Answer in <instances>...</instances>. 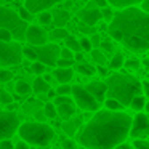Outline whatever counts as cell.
Here are the masks:
<instances>
[{
    "label": "cell",
    "mask_w": 149,
    "mask_h": 149,
    "mask_svg": "<svg viewBox=\"0 0 149 149\" xmlns=\"http://www.w3.org/2000/svg\"><path fill=\"white\" fill-rule=\"evenodd\" d=\"M132 117L122 111H98L79 130L77 139L87 149H114L128 136Z\"/></svg>",
    "instance_id": "cell-1"
},
{
    "label": "cell",
    "mask_w": 149,
    "mask_h": 149,
    "mask_svg": "<svg viewBox=\"0 0 149 149\" xmlns=\"http://www.w3.org/2000/svg\"><path fill=\"white\" fill-rule=\"evenodd\" d=\"M109 29L120 34V43L133 53H146L149 50V15L138 7L123 8L114 13Z\"/></svg>",
    "instance_id": "cell-2"
},
{
    "label": "cell",
    "mask_w": 149,
    "mask_h": 149,
    "mask_svg": "<svg viewBox=\"0 0 149 149\" xmlns=\"http://www.w3.org/2000/svg\"><path fill=\"white\" fill-rule=\"evenodd\" d=\"M104 84L107 87L106 98H112V100L119 101L123 107L128 106L133 96L143 93L141 82L128 74H112L111 77H107Z\"/></svg>",
    "instance_id": "cell-3"
},
{
    "label": "cell",
    "mask_w": 149,
    "mask_h": 149,
    "mask_svg": "<svg viewBox=\"0 0 149 149\" xmlns=\"http://www.w3.org/2000/svg\"><path fill=\"white\" fill-rule=\"evenodd\" d=\"M18 135H19L21 141L26 144H34L39 148H45L55 138V132L50 125L42 122H24L19 123L18 127Z\"/></svg>",
    "instance_id": "cell-4"
},
{
    "label": "cell",
    "mask_w": 149,
    "mask_h": 149,
    "mask_svg": "<svg viewBox=\"0 0 149 149\" xmlns=\"http://www.w3.org/2000/svg\"><path fill=\"white\" fill-rule=\"evenodd\" d=\"M27 24L29 23L21 19L16 11L0 5V29H7L15 40H24Z\"/></svg>",
    "instance_id": "cell-5"
},
{
    "label": "cell",
    "mask_w": 149,
    "mask_h": 149,
    "mask_svg": "<svg viewBox=\"0 0 149 149\" xmlns=\"http://www.w3.org/2000/svg\"><path fill=\"white\" fill-rule=\"evenodd\" d=\"M21 61H23V48L19 43L0 40V66L10 68L21 64Z\"/></svg>",
    "instance_id": "cell-6"
},
{
    "label": "cell",
    "mask_w": 149,
    "mask_h": 149,
    "mask_svg": "<svg viewBox=\"0 0 149 149\" xmlns=\"http://www.w3.org/2000/svg\"><path fill=\"white\" fill-rule=\"evenodd\" d=\"M71 95H72V101L80 109L88 111V112H95V111L100 109V103L82 85H71Z\"/></svg>",
    "instance_id": "cell-7"
},
{
    "label": "cell",
    "mask_w": 149,
    "mask_h": 149,
    "mask_svg": "<svg viewBox=\"0 0 149 149\" xmlns=\"http://www.w3.org/2000/svg\"><path fill=\"white\" fill-rule=\"evenodd\" d=\"M21 120L16 112L0 111V139H8L16 133Z\"/></svg>",
    "instance_id": "cell-8"
},
{
    "label": "cell",
    "mask_w": 149,
    "mask_h": 149,
    "mask_svg": "<svg viewBox=\"0 0 149 149\" xmlns=\"http://www.w3.org/2000/svg\"><path fill=\"white\" fill-rule=\"evenodd\" d=\"M34 52H36L37 61L43 63L47 68H55L56 66V59L59 58V47L56 43H43L39 47H32Z\"/></svg>",
    "instance_id": "cell-9"
},
{
    "label": "cell",
    "mask_w": 149,
    "mask_h": 149,
    "mask_svg": "<svg viewBox=\"0 0 149 149\" xmlns=\"http://www.w3.org/2000/svg\"><path fill=\"white\" fill-rule=\"evenodd\" d=\"M149 135V117L144 112H138L132 119L128 130V136L135 139H146Z\"/></svg>",
    "instance_id": "cell-10"
},
{
    "label": "cell",
    "mask_w": 149,
    "mask_h": 149,
    "mask_svg": "<svg viewBox=\"0 0 149 149\" xmlns=\"http://www.w3.org/2000/svg\"><path fill=\"white\" fill-rule=\"evenodd\" d=\"M24 40L31 43V47H39L47 43L48 40V34L43 27L36 26V24H27L26 34H24Z\"/></svg>",
    "instance_id": "cell-11"
},
{
    "label": "cell",
    "mask_w": 149,
    "mask_h": 149,
    "mask_svg": "<svg viewBox=\"0 0 149 149\" xmlns=\"http://www.w3.org/2000/svg\"><path fill=\"white\" fill-rule=\"evenodd\" d=\"M77 18L80 23L87 24V26H96L98 21H101V10L98 7H87L77 11Z\"/></svg>",
    "instance_id": "cell-12"
},
{
    "label": "cell",
    "mask_w": 149,
    "mask_h": 149,
    "mask_svg": "<svg viewBox=\"0 0 149 149\" xmlns=\"http://www.w3.org/2000/svg\"><path fill=\"white\" fill-rule=\"evenodd\" d=\"M61 2H64V0H26L24 7L32 15H37L40 11H47L48 8L55 7L56 3H61Z\"/></svg>",
    "instance_id": "cell-13"
},
{
    "label": "cell",
    "mask_w": 149,
    "mask_h": 149,
    "mask_svg": "<svg viewBox=\"0 0 149 149\" xmlns=\"http://www.w3.org/2000/svg\"><path fill=\"white\" fill-rule=\"evenodd\" d=\"M85 90H87L88 93H90L91 96L98 101V103H101V101L106 100V90H107V87H106V84H104V82L93 80V82H90V84L85 85Z\"/></svg>",
    "instance_id": "cell-14"
},
{
    "label": "cell",
    "mask_w": 149,
    "mask_h": 149,
    "mask_svg": "<svg viewBox=\"0 0 149 149\" xmlns=\"http://www.w3.org/2000/svg\"><path fill=\"white\" fill-rule=\"evenodd\" d=\"M53 79L59 84H69L74 77V71L71 68H56L55 71L52 72Z\"/></svg>",
    "instance_id": "cell-15"
},
{
    "label": "cell",
    "mask_w": 149,
    "mask_h": 149,
    "mask_svg": "<svg viewBox=\"0 0 149 149\" xmlns=\"http://www.w3.org/2000/svg\"><path fill=\"white\" fill-rule=\"evenodd\" d=\"M69 19H71V15H69L68 10L59 8V10H55L52 13V23L55 24L56 27H64L66 24L69 23Z\"/></svg>",
    "instance_id": "cell-16"
},
{
    "label": "cell",
    "mask_w": 149,
    "mask_h": 149,
    "mask_svg": "<svg viewBox=\"0 0 149 149\" xmlns=\"http://www.w3.org/2000/svg\"><path fill=\"white\" fill-rule=\"evenodd\" d=\"M56 114H58L61 119L68 120L72 119L75 114V106H74V101L72 103H61V104H56Z\"/></svg>",
    "instance_id": "cell-17"
},
{
    "label": "cell",
    "mask_w": 149,
    "mask_h": 149,
    "mask_svg": "<svg viewBox=\"0 0 149 149\" xmlns=\"http://www.w3.org/2000/svg\"><path fill=\"white\" fill-rule=\"evenodd\" d=\"M107 3H111V7H116V8H128V7H136L143 2V0H106Z\"/></svg>",
    "instance_id": "cell-18"
},
{
    "label": "cell",
    "mask_w": 149,
    "mask_h": 149,
    "mask_svg": "<svg viewBox=\"0 0 149 149\" xmlns=\"http://www.w3.org/2000/svg\"><path fill=\"white\" fill-rule=\"evenodd\" d=\"M128 106L132 107L133 111H138V112H141V111L146 107V96H144L143 93H139V95H136V96H133Z\"/></svg>",
    "instance_id": "cell-19"
},
{
    "label": "cell",
    "mask_w": 149,
    "mask_h": 149,
    "mask_svg": "<svg viewBox=\"0 0 149 149\" xmlns=\"http://www.w3.org/2000/svg\"><path fill=\"white\" fill-rule=\"evenodd\" d=\"M31 88H32L34 93H37V95L47 93V91L50 90V84H47V82L43 80V77H37L36 80H34V85H31Z\"/></svg>",
    "instance_id": "cell-20"
},
{
    "label": "cell",
    "mask_w": 149,
    "mask_h": 149,
    "mask_svg": "<svg viewBox=\"0 0 149 149\" xmlns=\"http://www.w3.org/2000/svg\"><path fill=\"white\" fill-rule=\"evenodd\" d=\"M68 36H69V32H68L66 27H55V29L48 34V39L53 40V42H59V40H64Z\"/></svg>",
    "instance_id": "cell-21"
},
{
    "label": "cell",
    "mask_w": 149,
    "mask_h": 149,
    "mask_svg": "<svg viewBox=\"0 0 149 149\" xmlns=\"http://www.w3.org/2000/svg\"><path fill=\"white\" fill-rule=\"evenodd\" d=\"M77 72L79 74H82V75H87V77H91V75H95L96 74V68L95 66H91V64H88V63H79L77 64Z\"/></svg>",
    "instance_id": "cell-22"
},
{
    "label": "cell",
    "mask_w": 149,
    "mask_h": 149,
    "mask_svg": "<svg viewBox=\"0 0 149 149\" xmlns=\"http://www.w3.org/2000/svg\"><path fill=\"white\" fill-rule=\"evenodd\" d=\"M15 91H16L19 96H26V95H29L31 91H32V88H31V85L27 84L26 80H18L16 84H15Z\"/></svg>",
    "instance_id": "cell-23"
},
{
    "label": "cell",
    "mask_w": 149,
    "mask_h": 149,
    "mask_svg": "<svg viewBox=\"0 0 149 149\" xmlns=\"http://www.w3.org/2000/svg\"><path fill=\"white\" fill-rule=\"evenodd\" d=\"M80 120L82 119H75V120H71V119H68L64 123H63V128L66 130V133H68L69 136H72L75 133V130L80 127Z\"/></svg>",
    "instance_id": "cell-24"
},
{
    "label": "cell",
    "mask_w": 149,
    "mask_h": 149,
    "mask_svg": "<svg viewBox=\"0 0 149 149\" xmlns=\"http://www.w3.org/2000/svg\"><path fill=\"white\" fill-rule=\"evenodd\" d=\"M90 55H91V59H93V61L96 63L98 66L106 64V56H104V52H103V50L91 48V50H90Z\"/></svg>",
    "instance_id": "cell-25"
},
{
    "label": "cell",
    "mask_w": 149,
    "mask_h": 149,
    "mask_svg": "<svg viewBox=\"0 0 149 149\" xmlns=\"http://www.w3.org/2000/svg\"><path fill=\"white\" fill-rule=\"evenodd\" d=\"M64 43H66V48H69L72 53L82 52V50H80V45H79V39H75L74 36H68V37L64 39Z\"/></svg>",
    "instance_id": "cell-26"
},
{
    "label": "cell",
    "mask_w": 149,
    "mask_h": 149,
    "mask_svg": "<svg viewBox=\"0 0 149 149\" xmlns=\"http://www.w3.org/2000/svg\"><path fill=\"white\" fill-rule=\"evenodd\" d=\"M122 66H123V55L120 52L114 53V56L111 58V61H109V68L111 69H120Z\"/></svg>",
    "instance_id": "cell-27"
},
{
    "label": "cell",
    "mask_w": 149,
    "mask_h": 149,
    "mask_svg": "<svg viewBox=\"0 0 149 149\" xmlns=\"http://www.w3.org/2000/svg\"><path fill=\"white\" fill-rule=\"evenodd\" d=\"M43 114H45V117H48V119H56V117H58V114H56V106L53 103H48V101H47V103L43 104Z\"/></svg>",
    "instance_id": "cell-28"
},
{
    "label": "cell",
    "mask_w": 149,
    "mask_h": 149,
    "mask_svg": "<svg viewBox=\"0 0 149 149\" xmlns=\"http://www.w3.org/2000/svg\"><path fill=\"white\" fill-rule=\"evenodd\" d=\"M104 107H106L107 111H122L123 106L119 103V101L112 100V98H106L104 100Z\"/></svg>",
    "instance_id": "cell-29"
},
{
    "label": "cell",
    "mask_w": 149,
    "mask_h": 149,
    "mask_svg": "<svg viewBox=\"0 0 149 149\" xmlns=\"http://www.w3.org/2000/svg\"><path fill=\"white\" fill-rule=\"evenodd\" d=\"M31 71H32L34 74H37V75H42V74H45V72H47V66L43 64V63H40V61H32Z\"/></svg>",
    "instance_id": "cell-30"
},
{
    "label": "cell",
    "mask_w": 149,
    "mask_h": 149,
    "mask_svg": "<svg viewBox=\"0 0 149 149\" xmlns=\"http://www.w3.org/2000/svg\"><path fill=\"white\" fill-rule=\"evenodd\" d=\"M18 16H19L23 21H26V23H31V21L34 19V15L31 13V11L27 10L26 7H21V8H19V11H18Z\"/></svg>",
    "instance_id": "cell-31"
},
{
    "label": "cell",
    "mask_w": 149,
    "mask_h": 149,
    "mask_svg": "<svg viewBox=\"0 0 149 149\" xmlns=\"http://www.w3.org/2000/svg\"><path fill=\"white\" fill-rule=\"evenodd\" d=\"M123 66H125L127 69H132V71H136V69H139V66H141V61L136 58H130V59H123Z\"/></svg>",
    "instance_id": "cell-32"
},
{
    "label": "cell",
    "mask_w": 149,
    "mask_h": 149,
    "mask_svg": "<svg viewBox=\"0 0 149 149\" xmlns=\"http://www.w3.org/2000/svg\"><path fill=\"white\" fill-rule=\"evenodd\" d=\"M11 79H13V72H11L10 69H7V68L0 69V84H7Z\"/></svg>",
    "instance_id": "cell-33"
},
{
    "label": "cell",
    "mask_w": 149,
    "mask_h": 149,
    "mask_svg": "<svg viewBox=\"0 0 149 149\" xmlns=\"http://www.w3.org/2000/svg\"><path fill=\"white\" fill-rule=\"evenodd\" d=\"M39 15V23L42 24V26H48V24H52V13H48V11H40Z\"/></svg>",
    "instance_id": "cell-34"
},
{
    "label": "cell",
    "mask_w": 149,
    "mask_h": 149,
    "mask_svg": "<svg viewBox=\"0 0 149 149\" xmlns=\"http://www.w3.org/2000/svg\"><path fill=\"white\" fill-rule=\"evenodd\" d=\"M23 58L29 59V61H37L36 52H34L32 47H24V48H23Z\"/></svg>",
    "instance_id": "cell-35"
},
{
    "label": "cell",
    "mask_w": 149,
    "mask_h": 149,
    "mask_svg": "<svg viewBox=\"0 0 149 149\" xmlns=\"http://www.w3.org/2000/svg\"><path fill=\"white\" fill-rule=\"evenodd\" d=\"M77 29L80 31V34H84V36H91V34L96 32V31H95V26H87V24H84V23L79 24Z\"/></svg>",
    "instance_id": "cell-36"
},
{
    "label": "cell",
    "mask_w": 149,
    "mask_h": 149,
    "mask_svg": "<svg viewBox=\"0 0 149 149\" xmlns=\"http://www.w3.org/2000/svg\"><path fill=\"white\" fill-rule=\"evenodd\" d=\"M100 47H101V50H103L104 53H111V52H114V43L111 42V39H106V40L101 39Z\"/></svg>",
    "instance_id": "cell-37"
},
{
    "label": "cell",
    "mask_w": 149,
    "mask_h": 149,
    "mask_svg": "<svg viewBox=\"0 0 149 149\" xmlns=\"http://www.w3.org/2000/svg\"><path fill=\"white\" fill-rule=\"evenodd\" d=\"M13 103V96H11L8 91L5 90H0V104H3V106H7V104Z\"/></svg>",
    "instance_id": "cell-38"
},
{
    "label": "cell",
    "mask_w": 149,
    "mask_h": 149,
    "mask_svg": "<svg viewBox=\"0 0 149 149\" xmlns=\"http://www.w3.org/2000/svg\"><path fill=\"white\" fill-rule=\"evenodd\" d=\"M56 95H63V96H69L71 95V85L68 84H59V87L56 88Z\"/></svg>",
    "instance_id": "cell-39"
},
{
    "label": "cell",
    "mask_w": 149,
    "mask_h": 149,
    "mask_svg": "<svg viewBox=\"0 0 149 149\" xmlns=\"http://www.w3.org/2000/svg\"><path fill=\"white\" fill-rule=\"evenodd\" d=\"M79 45H80V50H84V52H90L91 50V43H90V40H88L87 36L79 39Z\"/></svg>",
    "instance_id": "cell-40"
},
{
    "label": "cell",
    "mask_w": 149,
    "mask_h": 149,
    "mask_svg": "<svg viewBox=\"0 0 149 149\" xmlns=\"http://www.w3.org/2000/svg\"><path fill=\"white\" fill-rule=\"evenodd\" d=\"M133 148L135 149H149L148 139H135L133 141Z\"/></svg>",
    "instance_id": "cell-41"
},
{
    "label": "cell",
    "mask_w": 149,
    "mask_h": 149,
    "mask_svg": "<svg viewBox=\"0 0 149 149\" xmlns=\"http://www.w3.org/2000/svg\"><path fill=\"white\" fill-rule=\"evenodd\" d=\"M72 64H74V59H64V58L56 59V66L58 68H71Z\"/></svg>",
    "instance_id": "cell-42"
},
{
    "label": "cell",
    "mask_w": 149,
    "mask_h": 149,
    "mask_svg": "<svg viewBox=\"0 0 149 149\" xmlns=\"http://www.w3.org/2000/svg\"><path fill=\"white\" fill-rule=\"evenodd\" d=\"M112 16H114V11L111 10V8H107V7L101 8V18H103V19L111 21V19H112Z\"/></svg>",
    "instance_id": "cell-43"
},
{
    "label": "cell",
    "mask_w": 149,
    "mask_h": 149,
    "mask_svg": "<svg viewBox=\"0 0 149 149\" xmlns=\"http://www.w3.org/2000/svg\"><path fill=\"white\" fill-rule=\"evenodd\" d=\"M88 40H90V43H91V48H98V47H100V42H101V36L95 32V34H91V36H90V39H88Z\"/></svg>",
    "instance_id": "cell-44"
},
{
    "label": "cell",
    "mask_w": 149,
    "mask_h": 149,
    "mask_svg": "<svg viewBox=\"0 0 149 149\" xmlns=\"http://www.w3.org/2000/svg\"><path fill=\"white\" fill-rule=\"evenodd\" d=\"M59 58H64V59H74V53L71 52L69 48H61L59 50Z\"/></svg>",
    "instance_id": "cell-45"
},
{
    "label": "cell",
    "mask_w": 149,
    "mask_h": 149,
    "mask_svg": "<svg viewBox=\"0 0 149 149\" xmlns=\"http://www.w3.org/2000/svg\"><path fill=\"white\" fill-rule=\"evenodd\" d=\"M11 34L8 32L7 29H0V40H3V42H11Z\"/></svg>",
    "instance_id": "cell-46"
},
{
    "label": "cell",
    "mask_w": 149,
    "mask_h": 149,
    "mask_svg": "<svg viewBox=\"0 0 149 149\" xmlns=\"http://www.w3.org/2000/svg\"><path fill=\"white\" fill-rule=\"evenodd\" d=\"M0 149H13V143L11 139H0Z\"/></svg>",
    "instance_id": "cell-47"
},
{
    "label": "cell",
    "mask_w": 149,
    "mask_h": 149,
    "mask_svg": "<svg viewBox=\"0 0 149 149\" xmlns=\"http://www.w3.org/2000/svg\"><path fill=\"white\" fill-rule=\"evenodd\" d=\"M77 146H75V143L72 141V139H63V149H75Z\"/></svg>",
    "instance_id": "cell-48"
},
{
    "label": "cell",
    "mask_w": 149,
    "mask_h": 149,
    "mask_svg": "<svg viewBox=\"0 0 149 149\" xmlns=\"http://www.w3.org/2000/svg\"><path fill=\"white\" fill-rule=\"evenodd\" d=\"M141 91H143V95H144V96H148V93H149V84H148V80H143L141 82Z\"/></svg>",
    "instance_id": "cell-49"
},
{
    "label": "cell",
    "mask_w": 149,
    "mask_h": 149,
    "mask_svg": "<svg viewBox=\"0 0 149 149\" xmlns=\"http://www.w3.org/2000/svg\"><path fill=\"white\" fill-rule=\"evenodd\" d=\"M93 3H95V7H98V8L107 7V2H106V0H93Z\"/></svg>",
    "instance_id": "cell-50"
},
{
    "label": "cell",
    "mask_w": 149,
    "mask_h": 149,
    "mask_svg": "<svg viewBox=\"0 0 149 149\" xmlns=\"http://www.w3.org/2000/svg\"><path fill=\"white\" fill-rule=\"evenodd\" d=\"M13 148H15V149H31V148H29V144H26L24 141H19L16 146H13Z\"/></svg>",
    "instance_id": "cell-51"
},
{
    "label": "cell",
    "mask_w": 149,
    "mask_h": 149,
    "mask_svg": "<svg viewBox=\"0 0 149 149\" xmlns=\"http://www.w3.org/2000/svg\"><path fill=\"white\" fill-rule=\"evenodd\" d=\"M74 61H79V63H82V61H84V53H82V52L74 53Z\"/></svg>",
    "instance_id": "cell-52"
},
{
    "label": "cell",
    "mask_w": 149,
    "mask_h": 149,
    "mask_svg": "<svg viewBox=\"0 0 149 149\" xmlns=\"http://www.w3.org/2000/svg\"><path fill=\"white\" fill-rule=\"evenodd\" d=\"M141 10L148 13V10H149V0H143V2H141Z\"/></svg>",
    "instance_id": "cell-53"
},
{
    "label": "cell",
    "mask_w": 149,
    "mask_h": 149,
    "mask_svg": "<svg viewBox=\"0 0 149 149\" xmlns=\"http://www.w3.org/2000/svg\"><path fill=\"white\" fill-rule=\"evenodd\" d=\"M114 149H132V146H130V144H125V143H120V144H117Z\"/></svg>",
    "instance_id": "cell-54"
},
{
    "label": "cell",
    "mask_w": 149,
    "mask_h": 149,
    "mask_svg": "<svg viewBox=\"0 0 149 149\" xmlns=\"http://www.w3.org/2000/svg\"><path fill=\"white\" fill-rule=\"evenodd\" d=\"M43 80H45L47 84H52V82L55 80V79H53V75H52V74H47L45 77H43Z\"/></svg>",
    "instance_id": "cell-55"
},
{
    "label": "cell",
    "mask_w": 149,
    "mask_h": 149,
    "mask_svg": "<svg viewBox=\"0 0 149 149\" xmlns=\"http://www.w3.org/2000/svg\"><path fill=\"white\" fill-rule=\"evenodd\" d=\"M98 72H100L101 75H107V69L103 68V66H98Z\"/></svg>",
    "instance_id": "cell-56"
},
{
    "label": "cell",
    "mask_w": 149,
    "mask_h": 149,
    "mask_svg": "<svg viewBox=\"0 0 149 149\" xmlns=\"http://www.w3.org/2000/svg\"><path fill=\"white\" fill-rule=\"evenodd\" d=\"M45 95H47V98H55V96H56V91H55V90H52V88H50V90L47 91Z\"/></svg>",
    "instance_id": "cell-57"
},
{
    "label": "cell",
    "mask_w": 149,
    "mask_h": 149,
    "mask_svg": "<svg viewBox=\"0 0 149 149\" xmlns=\"http://www.w3.org/2000/svg\"><path fill=\"white\" fill-rule=\"evenodd\" d=\"M15 109H16V104H15V103L7 104V111H11V112H15Z\"/></svg>",
    "instance_id": "cell-58"
},
{
    "label": "cell",
    "mask_w": 149,
    "mask_h": 149,
    "mask_svg": "<svg viewBox=\"0 0 149 149\" xmlns=\"http://www.w3.org/2000/svg\"><path fill=\"white\" fill-rule=\"evenodd\" d=\"M141 64H143V66H144V68H148V64H149V63H148V59H144V61H143V63H141Z\"/></svg>",
    "instance_id": "cell-59"
},
{
    "label": "cell",
    "mask_w": 149,
    "mask_h": 149,
    "mask_svg": "<svg viewBox=\"0 0 149 149\" xmlns=\"http://www.w3.org/2000/svg\"><path fill=\"white\" fill-rule=\"evenodd\" d=\"M5 2H13V0H5Z\"/></svg>",
    "instance_id": "cell-60"
}]
</instances>
